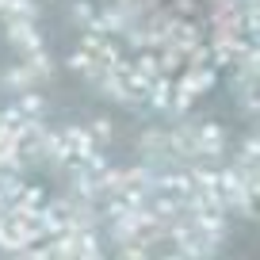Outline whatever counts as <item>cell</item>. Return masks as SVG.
Returning <instances> with one entry per match:
<instances>
[{"label": "cell", "instance_id": "obj_4", "mask_svg": "<svg viewBox=\"0 0 260 260\" xmlns=\"http://www.w3.org/2000/svg\"><path fill=\"white\" fill-rule=\"evenodd\" d=\"M8 39L16 42V50H23V54L42 50V35L35 31V23H8Z\"/></svg>", "mask_w": 260, "mask_h": 260}, {"label": "cell", "instance_id": "obj_1", "mask_svg": "<svg viewBox=\"0 0 260 260\" xmlns=\"http://www.w3.org/2000/svg\"><path fill=\"white\" fill-rule=\"evenodd\" d=\"M211 84H214V65L211 61H191L184 73L176 77V88L187 92V96H199V92H207Z\"/></svg>", "mask_w": 260, "mask_h": 260}, {"label": "cell", "instance_id": "obj_13", "mask_svg": "<svg viewBox=\"0 0 260 260\" xmlns=\"http://www.w3.org/2000/svg\"><path fill=\"white\" fill-rule=\"evenodd\" d=\"M119 260H149V249H142V245H119Z\"/></svg>", "mask_w": 260, "mask_h": 260}, {"label": "cell", "instance_id": "obj_6", "mask_svg": "<svg viewBox=\"0 0 260 260\" xmlns=\"http://www.w3.org/2000/svg\"><path fill=\"white\" fill-rule=\"evenodd\" d=\"M23 69L35 77V81H46L50 73H54V61H50V54H42V50H35V54H27Z\"/></svg>", "mask_w": 260, "mask_h": 260}, {"label": "cell", "instance_id": "obj_14", "mask_svg": "<svg viewBox=\"0 0 260 260\" xmlns=\"http://www.w3.org/2000/svg\"><path fill=\"white\" fill-rule=\"evenodd\" d=\"M161 260H184V256H180V252H169V256H161Z\"/></svg>", "mask_w": 260, "mask_h": 260}, {"label": "cell", "instance_id": "obj_12", "mask_svg": "<svg viewBox=\"0 0 260 260\" xmlns=\"http://www.w3.org/2000/svg\"><path fill=\"white\" fill-rule=\"evenodd\" d=\"M88 134H92V142H111V122L107 119H96L88 126Z\"/></svg>", "mask_w": 260, "mask_h": 260}, {"label": "cell", "instance_id": "obj_3", "mask_svg": "<svg viewBox=\"0 0 260 260\" xmlns=\"http://www.w3.org/2000/svg\"><path fill=\"white\" fill-rule=\"evenodd\" d=\"M61 142H65V149H69V157H73V161H84V157L92 153V146H96V142H92V134H88L84 126L61 130Z\"/></svg>", "mask_w": 260, "mask_h": 260}, {"label": "cell", "instance_id": "obj_5", "mask_svg": "<svg viewBox=\"0 0 260 260\" xmlns=\"http://www.w3.org/2000/svg\"><path fill=\"white\" fill-rule=\"evenodd\" d=\"M0 12H4V19H8V23H35V16H39L35 0H8Z\"/></svg>", "mask_w": 260, "mask_h": 260}, {"label": "cell", "instance_id": "obj_9", "mask_svg": "<svg viewBox=\"0 0 260 260\" xmlns=\"http://www.w3.org/2000/svg\"><path fill=\"white\" fill-rule=\"evenodd\" d=\"M16 107H19V111H23V119H39V115L46 111V100H42L39 92H23Z\"/></svg>", "mask_w": 260, "mask_h": 260}, {"label": "cell", "instance_id": "obj_2", "mask_svg": "<svg viewBox=\"0 0 260 260\" xmlns=\"http://www.w3.org/2000/svg\"><path fill=\"white\" fill-rule=\"evenodd\" d=\"M226 149V130L218 122H203V126H195V153L199 157H218Z\"/></svg>", "mask_w": 260, "mask_h": 260}, {"label": "cell", "instance_id": "obj_8", "mask_svg": "<svg viewBox=\"0 0 260 260\" xmlns=\"http://www.w3.org/2000/svg\"><path fill=\"white\" fill-rule=\"evenodd\" d=\"M31 84H35V77L27 73L23 65H16V69H8V73H4V88L19 92V96H23V92H31Z\"/></svg>", "mask_w": 260, "mask_h": 260}, {"label": "cell", "instance_id": "obj_10", "mask_svg": "<svg viewBox=\"0 0 260 260\" xmlns=\"http://www.w3.org/2000/svg\"><path fill=\"white\" fill-rule=\"evenodd\" d=\"M73 19H77V27H84V31H88V27L96 23V12H92V4L77 0V4H73Z\"/></svg>", "mask_w": 260, "mask_h": 260}, {"label": "cell", "instance_id": "obj_7", "mask_svg": "<svg viewBox=\"0 0 260 260\" xmlns=\"http://www.w3.org/2000/svg\"><path fill=\"white\" fill-rule=\"evenodd\" d=\"M142 100H149L157 111H172V81H157V84H153V88H149Z\"/></svg>", "mask_w": 260, "mask_h": 260}, {"label": "cell", "instance_id": "obj_15", "mask_svg": "<svg viewBox=\"0 0 260 260\" xmlns=\"http://www.w3.org/2000/svg\"><path fill=\"white\" fill-rule=\"evenodd\" d=\"M4 4H8V0H0V8H4Z\"/></svg>", "mask_w": 260, "mask_h": 260}, {"label": "cell", "instance_id": "obj_11", "mask_svg": "<svg viewBox=\"0 0 260 260\" xmlns=\"http://www.w3.org/2000/svg\"><path fill=\"white\" fill-rule=\"evenodd\" d=\"M241 169H256V134H249V138L241 142Z\"/></svg>", "mask_w": 260, "mask_h": 260}]
</instances>
